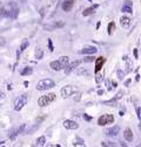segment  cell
<instances>
[{
    "instance_id": "cell-1",
    "label": "cell",
    "mask_w": 141,
    "mask_h": 147,
    "mask_svg": "<svg viewBox=\"0 0 141 147\" xmlns=\"http://www.w3.org/2000/svg\"><path fill=\"white\" fill-rule=\"evenodd\" d=\"M18 14H19V7H18V5L15 3H10L3 8V16H5V18L15 19Z\"/></svg>"
},
{
    "instance_id": "cell-2",
    "label": "cell",
    "mask_w": 141,
    "mask_h": 147,
    "mask_svg": "<svg viewBox=\"0 0 141 147\" xmlns=\"http://www.w3.org/2000/svg\"><path fill=\"white\" fill-rule=\"evenodd\" d=\"M55 86V83L54 81H52L51 78H44L41 81H39L37 83V89L40 90V91H45V90H48V89H52Z\"/></svg>"
},
{
    "instance_id": "cell-3",
    "label": "cell",
    "mask_w": 141,
    "mask_h": 147,
    "mask_svg": "<svg viewBox=\"0 0 141 147\" xmlns=\"http://www.w3.org/2000/svg\"><path fill=\"white\" fill-rule=\"evenodd\" d=\"M55 99H57V95H55V94H47V95L41 96V97L38 99V105L42 107V106L49 105L51 103H53Z\"/></svg>"
},
{
    "instance_id": "cell-4",
    "label": "cell",
    "mask_w": 141,
    "mask_h": 147,
    "mask_svg": "<svg viewBox=\"0 0 141 147\" xmlns=\"http://www.w3.org/2000/svg\"><path fill=\"white\" fill-rule=\"evenodd\" d=\"M27 100H28L27 95H21V96L18 97L14 102V110L15 111H20V110L27 104Z\"/></svg>"
},
{
    "instance_id": "cell-5",
    "label": "cell",
    "mask_w": 141,
    "mask_h": 147,
    "mask_svg": "<svg viewBox=\"0 0 141 147\" xmlns=\"http://www.w3.org/2000/svg\"><path fill=\"white\" fill-rule=\"evenodd\" d=\"M114 121V117L112 115H103L101 116L99 119H98V124L100 126H103V125H107V124H112Z\"/></svg>"
},
{
    "instance_id": "cell-6",
    "label": "cell",
    "mask_w": 141,
    "mask_h": 147,
    "mask_svg": "<svg viewBox=\"0 0 141 147\" xmlns=\"http://www.w3.org/2000/svg\"><path fill=\"white\" fill-rule=\"evenodd\" d=\"M74 92H75V89H74L72 85H66V86H64V88L61 89V96H62L64 98L70 97Z\"/></svg>"
},
{
    "instance_id": "cell-7",
    "label": "cell",
    "mask_w": 141,
    "mask_h": 147,
    "mask_svg": "<svg viewBox=\"0 0 141 147\" xmlns=\"http://www.w3.org/2000/svg\"><path fill=\"white\" fill-rule=\"evenodd\" d=\"M121 12H125V13H132L133 12V4H132L131 0H125L123 6L121 8Z\"/></svg>"
},
{
    "instance_id": "cell-8",
    "label": "cell",
    "mask_w": 141,
    "mask_h": 147,
    "mask_svg": "<svg viewBox=\"0 0 141 147\" xmlns=\"http://www.w3.org/2000/svg\"><path fill=\"white\" fill-rule=\"evenodd\" d=\"M64 127L67 128V130H77L79 127V124L73 121V120H65L64 121Z\"/></svg>"
},
{
    "instance_id": "cell-9",
    "label": "cell",
    "mask_w": 141,
    "mask_h": 147,
    "mask_svg": "<svg viewBox=\"0 0 141 147\" xmlns=\"http://www.w3.org/2000/svg\"><path fill=\"white\" fill-rule=\"evenodd\" d=\"M119 132H120V127L119 126H113V127L108 128V130H106L105 133L107 137H116Z\"/></svg>"
},
{
    "instance_id": "cell-10",
    "label": "cell",
    "mask_w": 141,
    "mask_h": 147,
    "mask_svg": "<svg viewBox=\"0 0 141 147\" xmlns=\"http://www.w3.org/2000/svg\"><path fill=\"white\" fill-rule=\"evenodd\" d=\"M74 3H75V0H64V3H62V9L65 12H69L70 9L73 8Z\"/></svg>"
},
{
    "instance_id": "cell-11",
    "label": "cell",
    "mask_w": 141,
    "mask_h": 147,
    "mask_svg": "<svg viewBox=\"0 0 141 147\" xmlns=\"http://www.w3.org/2000/svg\"><path fill=\"white\" fill-rule=\"evenodd\" d=\"M79 64H80V61H74V62H72L69 65L67 64L66 65V70H65V74H70L73 70H75L78 67H79Z\"/></svg>"
},
{
    "instance_id": "cell-12",
    "label": "cell",
    "mask_w": 141,
    "mask_h": 147,
    "mask_svg": "<svg viewBox=\"0 0 141 147\" xmlns=\"http://www.w3.org/2000/svg\"><path fill=\"white\" fill-rule=\"evenodd\" d=\"M98 51V49L95 48V47H85L84 49H81L80 50V54H85V55H93V54H95Z\"/></svg>"
},
{
    "instance_id": "cell-13",
    "label": "cell",
    "mask_w": 141,
    "mask_h": 147,
    "mask_svg": "<svg viewBox=\"0 0 141 147\" xmlns=\"http://www.w3.org/2000/svg\"><path fill=\"white\" fill-rule=\"evenodd\" d=\"M105 62H106V59L102 57V56H100V57H98L95 60V72H99L101 70V68H102Z\"/></svg>"
},
{
    "instance_id": "cell-14",
    "label": "cell",
    "mask_w": 141,
    "mask_h": 147,
    "mask_svg": "<svg viewBox=\"0 0 141 147\" xmlns=\"http://www.w3.org/2000/svg\"><path fill=\"white\" fill-rule=\"evenodd\" d=\"M123 137H125V139H126L127 141H133L134 136H133V132H132L131 128H126L125 132H123Z\"/></svg>"
},
{
    "instance_id": "cell-15",
    "label": "cell",
    "mask_w": 141,
    "mask_h": 147,
    "mask_svg": "<svg viewBox=\"0 0 141 147\" xmlns=\"http://www.w3.org/2000/svg\"><path fill=\"white\" fill-rule=\"evenodd\" d=\"M51 68H52L53 70H55V71H60V70L64 69L59 61H53V62H51Z\"/></svg>"
},
{
    "instance_id": "cell-16",
    "label": "cell",
    "mask_w": 141,
    "mask_h": 147,
    "mask_svg": "<svg viewBox=\"0 0 141 147\" xmlns=\"http://www.w3.org/2000/svg\"><path fill=\"white\" fill-rule=\"evenodd\" d=\"M120 24H121L122 27L127 28L131 25V19H129V18H127V16H122L121 19H120Z\"/></svg>"
},
{
    "instance_id": "cell-17",
    "label": "cell",
    "mask_w": 141,
    "mask_h": 147,
    "mask_svg": "<svg viewBox=\"0 0 141 147\" xmlns=\"http://www.w3.org/2000/svg\"><path fill=\"white\" fill-rule=\"evenodd\" d=\"M34 55H35V59L37 60H41L42 56H44V51L40 47H37L35 48V51H34Z\"/></svg>"
},
{
    "instance_id": "cell-18",
    "label": "cell",
    "mask_w": 141,
    "mask_h": 147,
    "mask_svg": "<svg viewBox=\"0 0 141 147\" xmlns=\"http://www.w3.org/2000/svg\"><path fill=\"white\" fill-rule=\"evenodd\" d=\"M97 7H98V5H95V6H92V7H90V8H86V9L82 12V15H84V16H88V15L93 14Z\"/></svg>"
},
{
    "instance_id": "cell-19",
    "label": "cell",
    "mask_w": 141,
    "mask_h": 147,
    "mask_svg": "<svg viewBox=\"0 0 141 147\" xmlns=\"http://www.w3.org/2000/svg\"><path fill=\"white\" fill-rule=\"evenodd\" d=\"M32 72H33V69L31 68V67H26V68H24L21 71H20V74L23 76H28V75H32Z\"/></svg>"
},
{
    "instance_id": "cell-20",
    "label": "cell",
    "mask_w": 141,
    "mask_h": 147,
    "mask_svg": "<svg viewBox=\"0 0 141 147\" xmlns=\"http://www.w3.org/2000/svg\"><path fill=\"white\" fill-rule=\"evenodd\" d=\"M58 61L60 62V64L62 65V68H66V65L68 64V57L67 56H61Z\"/></svg>"
},
{
    "instance_id": "cell-21",
    "label": "cell",
    "mask_w": 141,
    "mask_h": 147,
    "mask_svg": "<svg viewBox=\"0 0 141 147\" xmlns=\"http://www.w3.org/2000/svg\"><path fill=\"white\" fill-rule=\"evenodd\" d=\"M29 46V42H28V40H23V42H21V46H20V53H23V51H25L26 50V48Z\"/></svg>"
},
{
    "instance_id": "cell-22",
    "label": "cell",
    "mask_w": 141,
    "mask_h": 147,
    "mask_svg": "<svg viewBox=\"0 0 141 147\" xmlns=\"http://www.w3.org/2000/svg\"><path fill=\"white\" fill-rule=\"evenodd\" d=\"M45 142H46V138L45 137H40V138L37 139V145L38 146H44Z\"/></svg>"
},
{
    "instance_id": "cell-23",
    "label": "cell",
    "mask_w": 141,
    "mask_h": 147,
    "mask_svg": "<svg viewBox=\"0 0 141 147\" xmlns=\"http://www.w3.org/2000/svg\"><path fill=\"white\" fill-rule=\"evenodd\" d=\"M114 29H115V24H114V22H111V24L108 25V34H112Z\"/></svg>"
},
{
    "instance_id": "cell-24",
    "label": "cell",
    "mask_w": 141,
    "mask_h": 147,
    "mask_svg": "<svg viewBox=\"0 0 141 147\" xmlns=\"http://www.w3.org/2000/svg\"><path fill=\"white\" fill-rule=\"evenodd\" d=\"M105 105H111V106H115V99L112 100H107V102H103Z\"/></svg>"
},
{
    "instance_id": "cell-25",
    "label": "cell",
    "mask_w": 141,
    "mask_h": 147,
    "mask_svg": "<svg viewBox=\"0 0 141 147\" xmlns=\"http://www.w3.org/2000/svg\"><path fill=\"white\" fill-rule=\"evenodd\" d=\"M16 134H18V131H16V130H12V131H11V136H10V138H11V139H14V138L16 137Z\"/></svg>"
},
{
    "instance_id": "cell-26",
    "label": "cell",
    "mask_w": 141,
    "mask_h": 147,
    "mask_svg": "<svg viewBox=\"0 0 141 147\" xmlns=\"http://www.w3.org/2000/svg\"><path fill=\"white\" fill-rule=\"evenodd\" d=\"M95 61V59L93 57V56H87V57H85V62H94Z\"/></svg>"
},
{
    "instance_id": "cell-27",
    "label": "cell",
    "mask_w": 141,
    "mask_h": 147,
    "mask_svg": "<svg viewBox=\"0 0 141 147\" xmlns=\"http://www.w3.org/2000/svg\"><path fill=\"white\" fill-rule=\"evenodd\" d=\"M77 74H78V75H82V74H84V75H85V74H86V75H88V74H90V72H88L87 70H79Z\"/></svg>"
},
{
    "instance_id": "cell-28",
    "label": "cell",
    "mask_w": 141,
    "mask_h": 147,
    "mask_svg": "<svg viewBox=\"0 0 141 147\" xmlns=\"http://www.w3.org/2000/svg\"><path fill=\"white\" fill-rule=\"evenodd\" d=\"M118 76H119V80H122L123 78V72L121 70H118Z\"/></svg>"
},
{
    "instance_id": "cell-29",
    "label": "cell",
    "mask_w": 141,
    "mask_h": 147,
    "mask_svg": "<svg viewBox=\"0 0 141 147\" xmlns=\"http://www.w3.org/2000/svg\"><path fill=\"white\" fill-rule=\"evenodd\" d=\"M102 78H103V76H102V75H98V76H97V82H101V81H102Z\"/></svg>"
},
{
    "instance_id": "cell-30",
    "label": "cell",
    "mask_w": 141,
    "mask_h": 147,
    "mask_svg": "<svg viewBox=\"0 0 141 147\" xmlns=\"http://www.w3.org/2000/svg\"><path fill=\"white\" fill-rule=\"evenodd\" d=\"M48 46H49V50L53 51V46H52V41H51V39L48 40Z\"/></svg>"
},
{
    "instance_id": "cell-31",
    "label": "cell",
    "mask_w": 141,
    "mask_h": 147,
    "mask_svg": "<svg viewBox=\"0 0 141 147\" xmlns=\"http://www.w3.org/2000/svg\"><path fill=\"white\" fill-rule=\"evenodd\" d=\"M136 116L138 118H140V107H136Z\"/></svg>"
},
{
    "instance_id": "cell-32",
    "label": "cell",
    "mask_w": 141,
    "mask_h": 147,
    "mask_svg": "<svg viewBox=\"0 0 141 147\" xmlns=\"http://www.w3.org/2000/svg\"><path fill=\"white\" fill-rule=\"evenodd\" d=\"M4 98H5V94L0 91V99H4Z\"/></svg>"
},
{
    "instance_id": "cell-33",
    "label": "cell",
    "mask_w": 141,
    "mask_h": 147,
    "mask_svg": "<svg viewBox=\"0 0 141 147\" xmlns=\"http://www.w3.org/2000/svg\"><path fill=\"white\" fill-rule=\"evenodd\" d=\"M84 118H85L86 120H91V119H92L90 116H87V115H84Z\"/></svg>"
},
{
    "instance_id": "cell-34",
    "label": "cell",
    "mask_w": 141,
    "mask_h": 147,
    "mask_svg": "<svg viewBox=\"0 0 141 147\" xmlns=\"http://www.w3.org/2000/svg\"><path fill=\"white\" fill-rule=\"evenodd\" d=\"M134 55H135V57L138 59V49H134Z\"/></svg>"
}]
</instances>
